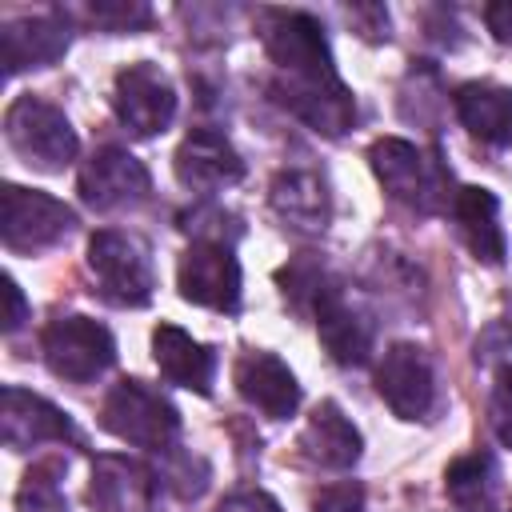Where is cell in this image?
<instances>
[{"label": "cell", "mask_w": 512, "mask_h": 512, "mask_svg": "<svg viewBox=\"0 0 512 512\" xmlns=\"http://www.w3.org/2000/svg\"><path fill=\"white\" fill-rule=\"evenodd\" d=\"M264 48L276 64L272 96L312 132L344 136L356 124V100L336 76L324 28L308 12H268Z\"/></svg>", "instance_id": "cell-1"}, {"label": "cell", "mask_w": 512, "mask_h": 512, "mask_svg": "<svg viewBox=\"0 0 512 512\" xmlns=\"http://www.w3.org/2000/svg\"><path fill=\"white\" fill-rule=\"evenodd\" d=\"M368 160H372L376 180L384 184V192L396 204H404L412 212H424V216L452 208V196H456V192H448L452 172L444 168V160L436 152H424V148H416L412 140H400V136H384V140L372 144Z\"/></svg>", "instance_id": "cell-2"}, {"label": "cell", "mask_w": 512, "mask_h": 512, "mask_svg": "<svg viewBox=\"0 0 512 512\" xmlns=\"http://www.w3.org/2000/svg\"><path fill=\"white\" fill-rule=\"evenodd\" d=\"M100 424L124 444H136L148 452H172L180 440V412L172 408L168 396H160L144 380H120L104 396Z\"/></svg>", "instance_id": "cell-3"}, {"label": "cell", "mask_w": 512, "mask_h": 512, "mask_svg": "<svg viewBox=\"0 0 512 512\" xmlns=\"http://www.w3.org/2000/svg\"><path fill=\"white\" fill-rule=\"evenodd\" d=\"M88 268L96 280V292L108 304L120 308H140L152 300L156 276H152V260L144 252V244L128 232L116 228H100L88 240Z\"/></svg>", "instance_id": "cell-4"}, {"label": "cell", "mask_w": 512, "mask_h": 512, "mask_svg": "<svg viewBox=\"0 0 512 512\" xmlns=\"http://www.w3.org/2000/svg\"><path fill=\"white\" fill-rule=\"evenodd\" d=\"M4 136L24 164L44 168V172H60L76 156V132L68 116L40 96H16L8 104Z\"/></svg>", "instance_id": "cell-5"}, {"label": "cell", "mask_w": 512, "mask_h": 512, "mask_svg": "<svg viewBox=\"0 0 512 512\" xmlns=\"http://www.w3.org/2000/svg\"><path fill=\"white\" fill-rule=\"evenodd\" d=\"M76 224V212L36 188L4 184L0 188V240L8 252H44L64 240Z\"/></svg>", "instance_id": "cell-6"}, {"label": "cell", "mask_w": 512, "mask_h": 512, "mask_svg": "<svg viewBox=\"0 0 512 512\" xmlns=\"http://www.w3.org/2000/svg\"><path fill=\"white\" fill-rule=\"evenodd\" d=\"M40 348H44V364L60 380H72V384L96 380L116 360L112 332L104 324L88 320V316H60V320H52L44 328V336H40Z\"/></svg>", "instance_id": "cell-7"}, {"label": "cell", "mask_w": 512, "mask_h": 512, "mask_svg": "<svg viewBox=\"0 0 512 512\" xmlns=\"http://www.w3.org/2000/svg\"><path fill=\"white\" fill-rule=\"evenodd\" d=\"M180 296L200 308L236 312L240 308V264L232 256V244L220 240H192L176 268Z\"/></svg>", "instance_id": "cell-8"}, {"label": "cell", "mask_w": 512, "mask_h": 512, "mask_svg": "<svg viewBox=\"0 0 512 512\" xmlns=\"http://www.w3.org/2000/svg\"><path fill=\"white\" fill-rule=\"evenodd\" d=\"M112 108L120 116V124L136 136H156L172 124L176 116V92L168 84V76L152 64H128L116 76L112 88Z\"/></svg>", "instance_id": "cell-9"}, {"label": "cell", "mask_w": 512, "mask_h": 512, "mask_svg": "<svg viewBox=\"0 0 512 512\" xmlns=\"http://www.w3.org/2000/svg\"><path fill=\"white\" fill-rule=\"evenodd\" d=\"M148 196V168L124 148H96L80 168V200L96 212L136 208Z\"/></svg>", "instance_id": "cell-10"}, {"label": "cell", "mask_w": 512, "mask_h": 512, "mask_svg": "<svg viewBox=\"0 0 512 512\" xmlns=\"http://www.w3.org/2000/svg\"><path fill=\"white\" fill-rule=\"evenodd\" d=\"M376 392L400 420H424L436 404V372L424 348L392 344L376 368Z\"/></svg>", "instance_id": "cell-11"}, {"label": "cell", "mask_w": 512, "mask_h": 512, "mask_svg": "<svg viewBox=\"0 0 512 512\" xmlns=\"http://www.w3.org/2000/svg\"><path fill=\"white\" fill-rule=\"evenodd\" d=\"M88 500L96 512H160V476L144 460L104 452L92 460Z\"/></svg>", "instance_id": "cell-12"}, {"label": "cell", "mask_w": 512, "mask_h": 512, "mask_svg": "<svg viewBox=\"0 0 512 512\" xmlns=\"http://www.w3.org/2000/svg\"><path fill=\"white\" fill-rule=\"evenodd\" d=\"M0 436L16 452L36 448V444H76L80 440L76 424L56 404H48L44 396L24 392V388L0 392Z\"/></svg>", "instance_id": "cell-13"}, {"label": "cell", "mask_w": 512, "mask_h": 512, "mask_svg": "<svg viewBox=\"0 0 512 512\" xmlns=\"http://www.w3.org/2000/svg\"><path fill=\"white\" fill-rule=\"evenodd\" d=\"M312 320H316V332H320V344L324 352L344 364V368H360L368 356H372V320L352 308L344 300V288L340 280H332L320 300L312 304Z\"/></svg>", "instance_id": "cell-14"}, {"label": "cell", "mask_w": 512, "mask_h": 512, "mask_svg": "<svg viewBox=\"0 0 512 512\" xmlns=\"http://www.w3.org/2000/svg\"><path fill=\"white\" fill-rule=\"evenodd\" d=\"M244 176V160L240 152L228 144V136L212 132V128H192L184 136V144L176 148V180L188 192H220L228 184H236Z\"/></svg>", "instance_id": "cell-15"}, {"label": "cell", "mask_w": 512, "mask_h": 512, "mask_svg": "<svg viewBox=\"0 0 512 512\" xmlns=\"http://www.w3.org/2000/svg\"><path fill=\"white\" fill-rule=\"evenodd\" d=\"M68 20L60 12L48 16H24V20H8L0 32V64L4 76H16L24 68H48L68 52Z\"/></svg>", "instance_id": "cell-16"}, {"label": "cell", "mask_w": 512, "mask_h": 512, "mask_svg": "<svg viewBox=\"0 0 512 512\" xmlns=\"http://www.w3.org/2000/svg\"><path fill=\"white\" fill-rule=\"evenodd\" d=\"M232 380H236V392L268 420H288L300 408V384L288 372V364L272 352H260V348L244 352L236 360Z\"/></svg>", "instance_id": "cell-17"}, {"label": "cell", "mask_w": 512, "mask_h": 512, "mask_svg": "<svg viewBox=\"0 0 512 512\" xmlns=\"http://www.w3.org/2000/svg\"><path fill=\"white\" fill-rule=\"evenodd\" d=\"M268 200H272V212L300 228V232H324L328 228V216H332V196H328V184L308 172V168H284L276 172L272 188H268Z\"/></svg>", "instance_id": "cell-18"}, {"label": "cell", "mask_w": 512, "mask_h": 512, "mask_svg": "<svg viewBox=\"0 0 512 512\" xmlns=\"http://www.w3.org/2000/svg\"><path fill=\"white\" fill-rule=\"evenodd\" d=\"M152 356H156V368L168 384H180V388H192L200 396L212 392V376H216V356L192 340L184 328L176 324H160L152 332Z\"/></svg>", "instance_id": "cell-19"}, {"label": "cell", "mask_w": 512, "mask_h": 512, "mask_svg": "<svg viewBox=\"0 0 512 512\" xmlns=\"http://www.w3.org/2000/svg\"><path fill=\"white\" fill-rule=\"evenodd\" d=\"M360 448H364V440H360L356 424H352L332 400H324V404L308 416V424H304V432H300V452H304L312 464L332 468V472L352 468V464L360 460Z\"/></svg>", "instance_id": "cell-20"}, {"label": "cell", "mask_w": 512, "mask_h": 512, "mask_svg": "<svg viewBox=\"0 0 512 512\" xmlns=\"http://www.w3.org/2000/svg\"><path fill=\"white\" fill-rule=\"evenodd\" d=\"M452 220L460 228V240L468 244V252L484 264H500L504 260V228H500V204L488 188H460L452 196Z\"/></svg>", "instance_id": "cell-21"}, {"label": "cell", "mask_w": 512, "mask_h": 512, "mask_svg": "<svg viewBox=\"0 0 512 512\" xmlns=\"http://www.w3.org/2000/svg\"><path fill=\"white\" fill-rule=\"evenodd\" d=\"M456 116L480 144H492V148L512 144V92L500 84H480V80L460 84Z\"/></svg>", "instance_id": "cell-22"}, {"label": "cell", "mask_w": 512, "mask_h": 512, "mask_svg": "<svg viewBox=\"0 0 512 512\" xmlns=\"http://www.w3.org/2000/svg\"><path fill=\"white\" fill-rule=\"evenodd\" d=\"M444 492L456 512H500V468L488 452H472L448 464Z\"/></svg>", "instance_id": "cell-23"}, {"label": "cell", "mask_w": 512, "mask_h": 512, "mask_svg": "<svg viewBox=\"0 0 512 512\" xmlns=\"http://www.w3.org/2000/svg\"><path fill=\"white\" fill-rule=\"evenodd\" d=\"M332 280H336V276H328V268H324L312 252H304V256H296L288 268H280L284 296L292 300L296 312H308V316H312V304L320 300V292H324Z\"/></svg>", "instance_id": "cell-24"}, {"label": "cell", "mask_w": 512, "mask_h": 512, "mask_svg": "<svg viewBox=\"0 0 512 512\" xmlns=\"http://www.w3.org/2000/svg\"><path fill=\"white\" fill-rule=\"evenodd\" d=\"M16 504H20V512H68L60 480H56V464H36L24 476V484L16 492Z\"/></svg>", "instance_id": "cell-25"}, {"label": "cell", "mask_w": 512, "mask_h": 512, "mask_svg": "<svg viewBox=\"0 0 512 512\" xmlns=\"http://www.w3.org/2000/svg\"><path fill=\"white\" fill-rule=\"evenodd\" d=\"M88 20L104 32H136L152 20V8L140 0H96L88 4Z\"/></svg>", "instance_id": "cell-26"}, {"label": "cell", "mask_w": 512, "mask_h": 512, "mask_svg": "<svg viewBox=\"0 0 512 512\" xmlns=\"http://www.w3.org/2000/svg\"><path fill=\"white\" fill-rule=\"evenodd\" d=\"M492 428L512 448V364H504L492 384Z\"/></svg>", "instance_id": "cell-27"}, {"label": "cell", "mask_w": 512, "mask_h": 512, "mask_svg": "<svg viewBox=\"0 0 512 512\" xmlns=\"http://www.w3.org/2000/svg\"><path fill=\"white\" fill-rule=\"evenodd\" d=\"M312 512H364V488L344 480V484H332L316 496Z\"/></svg>", "instance_id": "cell-28"}, {"label": "cell", "mask_w": 512, "mask_h": 512, "mask_svg": "<svg viewBox=\"0 0 512 512\" xmlns=\"http://www.w3.org/2000/svg\"><path fill=\"white\" fill-rule=\"evenodd\" d=\"M212 512H280V504L268 492H232Z\"/></svg>", "instance_id": "cell-29"}, {"label": "cell", "mask_w": 512, "mask_h": 512, "mask_svg": "<svg viewBox=\"0 0 512 512\" xmlns=\"http://www.w3.org/2000/svg\"><path fill=\"white\" fill-rule=\"evenodd\" d=\"M4 332H16L20 324H24V316H28V304H24V296H20V284L12 280V276H4Z\"/></svg>", "instance_id": "cell-30"}, {"label": "cell", "mask_w": 512, "mask_h": 512, "mask_svg": "<svg viewBox=\"0 0 512 512\" xmlns=\"http://www.w3.org/2000/svg\"><path fill=\"white\" fill-rule=\"evenodd\" d=\"M484 24L500 44H512V0H496L484 8Z\"/></svg>", "instance_id": "cell-31"}]
</instances>
